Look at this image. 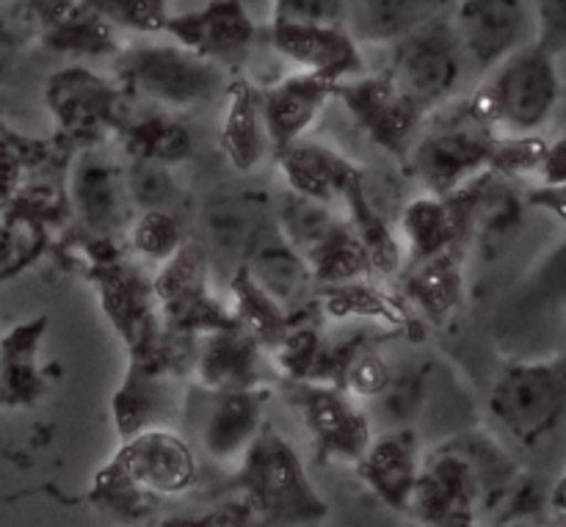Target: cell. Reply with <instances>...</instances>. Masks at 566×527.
I'll return each mask as SVG.
<instances>
[{"label":"cell","instance_id":"obj_27","mask_svg":"<svg viewBox=\"0 0 566 527\" xmlns=\"http://www.w3.org/2000/svg\"><path fill=\"white\" fill-rule=\"evenodd\" d=\"M401 296L426 320L446 324L464 302V271L457 252L415 260L401 274Z\"/></svg>","mask_w":566,"mask_h":527},{"label":"cell","instance_id":"obj_47","mask_svg":"<svg viewBox=\"0 0 566 527\" xmlns=\"http://www.w3.org/2000/svg\"><path fill=\"white\" fill-rule=\"evenodd\" d=\"M547 506H551V512H556L558 517H566V473L556 481V486L551 489Z\"/></svg>","mask_w":566,"mask_h":527},{"label":"cell","instance_id":"obj_34","mask_svg":"<svg viewBox=\"0 0 566 527\" xmlns=\"http://www.w3.org/2000/svg\"><path fill=\"white\" fill-rule=\"evenodd\" d=\"M326 351H329V342L324 340V331H321L318 320L310 318L304 309H298V313H293L285 337L276 342L269 357L276 362L282 379L321 381L326 365Z\"/></svg>","mask_w":566,"mask_h":527},{"label":"cell","instance_id":"obj_43","mask_svg":"<svg viewBox=\"0 0 566 527\" xmlns=\"http://www.w3.org/2000/svg\"><path fill=\"white\" fill-rule=\"evenodd\" d=\"M269 25H348V0H271Z\"/></svg>","mask_w":566,"mask_h":527},{"label":"cell","instance_id":"obj_25","mask_svg":"<svg viewBox=\"0 0 566 527\" xmlns=\"http://www.w3.org/2000/svg\"><path fill=\"white\" fill-rule=\"evenodd\" d=\"M243 265L291 313H298L307 304L313 285H318L313 268H310V260L282 235L276 219L263 226Z\"/></svg>","mask_w":566,"mask_h":527},{"label":"cell","instance_id":"obj_10","mask_svg":"<svg viewBox=\"0 0 566 527\" xmlns=\"http://www.w3.org/2000/svg\"><path fill=\"white\" fill-rule=\"evenodd\" d=\"M164 329L171 335L202 340L205 335L224 326L238 324L235 315L227 313L208 287V254L197 243H182L180 252L160 263L155 274Z\"/></svg>","mask_w":566,"mask_h":527},{"label":"cell","instance_id":"obj_13","mask_svg":"<svg viewBox=\"0 0 566 527\" xmlns=\"http://www.w3.org/2000/svg\"><path fill=\"white\" fill-rule=\"evenodd\" d=\"M451 20L468 61L484 75L536 36L531 0H453Z\"/></svg>","mask_w":566,"mask_h":527},{"label":"cell","instance_id":"obj_33","mask_svg":"<svg viewBox=\"0 0 566 527\" xmlns=\"http://www.w3.org/2000/svg\"><path fill=\"white\" fill-rule=\"evenodd\" d=\"M169 114L171 110H158V114L144 116V119H130L122 127L130 158L158 160V164L166 166H177L191 158V133H188V127L180 119Z\"/></svg>","mask_w":566,"mask_h":527},{"label":"cell","instance_id":"obj_45","mask_svg":"<svg viewBox=\"0 0 566 527\" xmlns=\"http://www.w3.org/2000/svg\"><path fill=\"white\" fill-rule=\"evenodd\" d=\"M525 202H528V210H542L566 224V182H558V186L539 182L525 193Z\"/></svg>","mask_w":566,"mask_h":527},{"label":"cell","instance_id":"obj_39","mask_svg":"<svg viewBox=\"0 0 566 527\" xmlns=\"http://www.w3.org/2000/svg\"><path fill=\"white\" fill-rule=\"evenodd\" d=\"M108 25L130 31L136 36L166 33L171 20L169 0H83Z\"/></svg>","mask_w":566,"mask_h":527},{"label":"cell","instance_id":"obj_42","mask_svg":"<svg viewBox=\"0 0 566 527\" xmlns=\"http://www.w3.org/2000/svg\"><path fill=\"white\" fill-rule=\"evenodd\" d=\"M125 175L136 208H169L171 197L177 193L175 180H171V166L158 164V160L133 158L130 169Z\"/></svg>","mask_w":566,"mask_h":527},{"label":"cell","instance_id":"obj_28","mask_svg":"<svg viewBox=\"0 0 566 527\" xmlns=\"http://www.w3.org/2000/svg\"><path fill=\"white\" fill-rule=\"evenodd\" d=\"M453 0H348V28L359 42L396 44L426 22L448 14Z\"/></svg>","mask_w":566,"mask_h":527},{"label":"cell","instance_id":"obj_24","mask_svg":"<svg viewBox=\"0 0 566 527\" xmlns=\"http://www.w3.org/2000/svg\"><path fill=\"white\" fill-rule=\"evenodd\" d=\"M75 208L81 219L99 235H114L119 230H130L133 204L127 175L99 155H83L72 177Z\"/></svg>","mask_w":566,"mask_h":527},{"label":"cell","instance_id":"obj_18","mask_svg":"<svg viewBox=\"0 0 566 527\" xmlns=\"http://www.w3.org/2000/svg\"><path fill=\"white\" fill-rule=\"evenodd\" d=\"M182 403L186 398L177 396L175 370L153 359H130L125 381L114 396V423L119 442L147 429L169 425L171 418L182 414Z\"/></svg>","mask_w":566,"mask_h":527},{"label":"cell","instance_id":"obj_46","mask_svg":"<svg viewBox=\"0 0 566 527\" xmlns=\"http://www.w3.org/2000/svg\"><path fill=\"white\" fill-rule=\"evenodd\" d=\"M536 177H539L542 182H547V186L566 182V133L558 136L556 141L547 144L539 169H536Z\"/></svg>","mask_w":566,"mask_h":527},{"label":"cell","instance_id":"obj_38","mask_svg":"<svg viewBox=\"0 0 566 527\" xmlns=\"http://www.w3.org/2000/svg\"><path fill=\"white\" fill-rule=\"evenodd\" d=\"M523 315H539L566 307V238L542 254L514 298Z\"/></svg>","mask_w":566,"mask_h":527},{"label":"cell","instance_id":"obj_3","mask_svg":"<svg viewBox=\"0 0 566 527\" xmlns=\"http://www.w3.org/2000/svg\"><path fill=\"white\" fill-rule=\"evenodd\" d=\"M486 75V86L473 103L503 136H536L562 103L558 55L536 39L506 55Z\"/></svg>","mask_w":566,"mask_h":527},{"label":"cell","instance_id":"obj_2","mask_svg":"<svg viewBox=\"0 0 566 527\" xmlns=\"http://www.w3.org/2000/svg\"><path fill=\"white\" fill-rule=\"evenodd\" d=\"M224 70L227 66L202 59L171 36L169 42L149 39V42L130 44L116 61L119 86L127 94L171 114L224 99L232 81Z\"/></svg>","mask_w":566,"mask_h":527},{"label":"cell","instance_id":"obj_29","mask_svg":"<svg viewBox=\"0 0 566 527\" xmlns=\"http://www.w3.org/2000/svg\"><path fill=\"white\" fill-rule=\"evenodd\" d=\"M269 221L247 199L216 197L205 204L199 224H202L205 246L219 252L224 260H238L241 265Z\"/></svg>","mask_w":566,"mask_h":527},{"label":"cell","instance_id":"obj_23","mask_svg":"<svg viewBox=\"0 0 566 527\" xmlns=\"http://www.w3.org/2000/svg\"><path fill=\"white\" fill-rule=\"evenodd\" d=\"M276 158H280V171L287 191L326 204L343 202L346 193L363 180V171L354 160L326 144L310 141V138L280 149Z\"/></svg>","mask_w":566,"mask_h":527},{"label":"cell","instance_id":"obj_11","mask_svg":"<svg viewBox=\"0 0 566 527\" xmlns=\"http://www.w3.org/2000/svg\"><path fill=\"white\" fill-rule=\"evenodd\" d=\"M486 512L484 484L473 462L451 442H442L423 459L409 517L423 525L470 527Z\"/></svg>","mask_w":566,"mask_h":527},{"label":"cell","instance_id":"obj_16","mask_svg":"<svg viewBox=\"0 0 566 527\" xmlns=\"http://www.w3.org/2000/svg\"><path fill=\"white\" fill-rule=\"evenodd\" d=\"M265 33L287 64L335 86L368 72L363 42L348 25H269Z\"/></svg>","mask_w":566,"mask_h":527},{"label":"cell","instance_id":"obj_9","mask_svg":"<svg viewBox=\"0 0 566 527\" xmlns=\"http://www.w3.org/2000/svg\"><path fill=\"white\" fill-rule=\"evenodd\" d=\"M335 99L346 105L352 119L368 133L376 147L390 152L392 158L409 160L423 133V119L429 110L398 86L390 70L376 72V75L363 72V75L337 83Z\"/></svg>","mask_w":566,"mask_h":527},{"label":"cell","instance_id":"obj_4","mask_svg":"<svg viewBox=\"0 0 566 527\" xmlns=\"http://www.w3.org/2000/svg\"><path fill=\"white\" fill-rule=\"evenodd\" d=\"M486 412L520 447H539L566 414V357L509 362L492 384Z\"/></svg>","mask_w":566,"mask_h":527},{"label":"cell","instance_id":"obj_20","mask_svg":"<svg viewBox=\"0 0 566 527\" xmlns=\"http://www.w3.org/2000/svg\"><path fill=\"white\" fill-rule=\"evenodd\" d=\"M335 99V83L310 72H293L274 86L260 88L265 133L274 152L307 138L326 105Z\"/></svg>","mask_w":566,"mask_h":527},{"label":"cell","instance_id":"obj_22","mask_svg":"<svg viewBox=\"0 0 566 527\" xmlns=\"http://www.w3.org/2000/svg\"><path fill=\"white\" fill-rule=\"evenodd\" d=\"M125 92V88H119ZM103 77L92 75L86 70L61 72L50 83V99L64 122V127L75 136H99L103 130H119L127 125L122 119V94Z\"/></svg>","mask_w":566,"mask_h":527},{"label":"cell","instance_id":"obj_35","mask_svg":"<svg viewBox=\"0 0 566 527\" xmlns=\"http://www.w3.org/2000/svg\"><path fill=\"white\" fill-rule=\"evenodd\" d=\"M426 396H429L426 370H401V373L390 376V381H387L379 396L365 401L368 403L365 412H368L374 429H412L415 420L420 418Z\"/></svg>","mask_w":566,"mask_h":527},{"label":"cell","instance_id":"obj_40","mask_svg":"<svg viewBox=\"0 0 566 527\" xmlns=\"http://www.w3.org/2000/svg\"><path fill=\"white\" fill-rule=\"evenodd\" d=\"M127 232H130V246L153 263H166L186 243V235H182L180 224L169 213V208L142 210Z\"/></svg>","mask_w":566,"mask_h":527},{"label":"cell","instance_id":"obj_26","mask_svg":"<svg viewBox=\"0 0 566 527\" xmlns=\"http://www.w3.org/2000/svg\"><path fill=\"white\" fill-rule=\"evenodd\" d=\"M219 147L232 169L238 171H252L263 160L265 149L271 147L269 133H265L260 88L249 83L247 77H235L227 86Z\"/></svg>","mask_w":566,"mask_h":527},{"label":"cell","instance_id":"obj_21","mask_svg":"<svg viewBox=\"0 0 566 527\" xmlns=\"http://www.w3.org/2000/svg\"><path fill=\"white\" fill-rule=\"evenodd\" d=\"M269 348L241 324L224 326L202 337L193 357V381L208 390L263 387Z\"/></svg>","mask_w":566,"mask_h":527},{"label":"cell","instance_id":"obj_30","mask_svg":"<svg viewBox=\"0 0 566 527\" xmlns=\"http://www.w3.org/2000/svg\"><path fill=\"white\" fill-rule=\"evenodd\" d=\"M343 204H346L348 221H352L354 232H357L359 243H363L365 254H368L370 271L376 276H385V280L401 276V243H398L396 230L379 213V208L370 202L365 177L346 193Z\"/></svg>","mask_w":566,"mask_h":527},{"label":"cell","instance_id":"obj_36","mask_svg":"<svg viewBox=\"0 0 566 527\" xmlns=\"http://www.w3.org/2000/svg\"><path fill=\"white\" fill-rule=\"evenodd\" d=\"M274 219L276 224H280L282 235H285L304 257H310V254H313L343 221L332 213V204L318 202V199L310 197H298V193L293 191H287L285 197L280 199Z\"/></svg>","mask_w":566,"mask_h":527},{"label":"cell","instance_id":"obj_12","mask_svg":"<svg viewBox=\"0 0 566 527\" xmlns=\"http://www.w3.org/2000/svg\"><path fill=\"white\" fill-rule=\"evenodd\" d=\"M111 467L149 500L186 495L197 484V453L193 445L169 425L147 429L119 442Z\"/></svg>","mask_w":566,"mask_h":527},{"label":"cell","instance_id":"obj_44","mask_svg":"<svg viewBox=\"0 0 566 527\" xmlns=\"http://www.w3.org/2000/svg\"><path fill=\"white\" fill-rule=\"evenodd\" d=\"M534 3L536 42L551 53H566V0H531Z\"/></svg>","mask_w":566,"mask_h":527},{"label":"cell","instance_id":"obj_6","mask_svg":"<svg viewBox=\"0 0 566 527\" xmlns=\"http://www.w3.org/2000/svg\"><path fill=\"white\" fill-rule=\"evenodd\" d=\"M468 64V53L459 42L451 14H442L398 39L392 44V64L387 70L392 72L398 86L431 114L457 94Z\"/></svg>","mask_w":566,"mask_h":527},{"label":"cell","instance_id":"obj_31","mask_svg":"<svg viewBox=\"0 0 566 527\" xmlns=\"http://www.w3.org/2000/svg\"><path fill=\"white\" fill-rule=\"evenodd\" d=\"M318 307L326 318L346 320L365 318L376 320L390 329H403L409 326V309L398 298L387 296L381 287L368 285L365 280L340 282V285H324L318 298Z\"/></svg>","mask_w":566,"mask_h":527},{"label":"cell","instance_id":"obj_5","mask_svg":"<svg viewBox=\"0 0 566 527\" xmlns=\"http://www.w3.org/2000/svg\"><path fill=\"white\" fill-rule=\"evenodd\" d=\"M501 136L503 133L490 125L475 103H470L464 114L420 133L407 164L431 193H453L484 171L495 169Z\"/></svg>","mask_w":566,"mask_h":527},{"label":"cell","instance_id":"obj_32","mask_svg":"<svg viewBox=\"0 0 566 527\" xmlns=\"http://www.w3.org/2000/svg\"><path fill=\"white\" fill-rule=\"evenodd\" d=\"M230 291L232 298H235L232 315H235L238 324H241L243 329L252 331V335L269 348V354L274 351V346L285 337L287 326H291L293 320L291 309H287L285 304L276 302V298L254 280L252 271L243 263L238 265L235 274H232Z\"/></svg>","mask_w":566,"mask_h":527},{"label":"cell","instance_id":"obj_15","mask_svg":"<svg viewBox=\"0 0 566 527\" xmlns=\"http://www.w3.org/2000/svg\"><path fill=\"white\" fill-rule=\"evenodd\" d=\"M258 22L243 0H208L197 9L177 11L166 25V36L221 66L238 64L258 42Z\"/></svg>","mask_w":566,"mask_h":527},{"label":"cell","instance_id":"obj_17","mask_svg":"<svg viewBox=\"0 0 566 527\" xmlns=\"http://www.w3.org/2000/svg\"><path fill=\"white\" fill-rule=\"evenodd\" d=\"M479 180L481 175L453 193L429 191L401 210V230L407 235L412 263L457 252L464 241H470V215H473Z\"/></svg>","mask_w":566,"mask_h":527},{"label":"cell","instance_id":"obj_19","mask_svg":"<svg viewBox=\"0 0 566 527\" xmlns=\"http://www.w3.org/2000/svg\"><path fill=\"white\" fill-rule=\"evenodd\" d=\"M420 467H423V456H420V436L415 429L381 431L379 436H374L365 456L354 464L363 484L390 512L407 514V517Z\"/></svg>","mask_w":566,"mask_h":527},{"label":"cell","instance_id":"obj_7","mask_svg":"<svg viewBox=\"0 0 566 527\" xmlns=\"http://www.w3.org/2000/svg\"><path fill=\"white\" fill-rule=\"evenodd\" d=\"M269 390L238 387V390H208L199 387L186 396L182 418L188 420L193 445L216 464H238L254 436L265 425Z\"/></svg>","mask_w":566,"mask_h":527},{"label":"cell","instance_id":"obj_1","mask_svg":"<svg viewBox=\"0 0 566 527\" xmlns=\"http://www.w3.org/2000/svg\"><path fill=\"white\" fill-rule=\"evenodd\" d=\"M235 486L258 523L318 525L329 517V503L310 481L298 451L271 423L260 429L235 464Z\"/></svg>","mask_w":566,"mask_h":527},{"label":"cell","instance_id":"obj_8","mask_svg":"<svg viewBox=\"0 0 566 527\" xmlns=\"http://www.w3.org/2000/svg\"><path fill=\"white\" fill-rule=\"evenodd\" d=\"M285 396L324 462L357 464L374 442V423L348 390L332 381L285 379Z\"/></svg>","mask_w":566,"mask_h":527},{"label":"cell","instance_id":"obj_41","mask_svg":"<svg viewBox=\"0 0 566 527\" xmlns=\"http://www.w3.org/2000/svg\"><path fill=\"white\" fill-rule=\"evenodd\" d=\"M392 370L387 368L385 359L368 346H346L343 354L340 376H337V384L343 390L352 392L357 401H370L374 396H379L385 390V384L390 381Z\"/></svg>","mask_w":566,"mask_h":527},{"label":"cell","instance_id":"obj_14","mask_svg":"<svg viewBox=\"0 0 566 527\" xmlns=\"http://www.w3.org/2000/svg\"><path fill=\"white\" fill-rule=\"evenodd\" d=\"M99 287L105 315L125 340L130 357L158 359L166 329L155 293V276L138 271V265H105Z\"/></svg>","mask_w":566,"mask_h":527},{"label":"cell","instance_id":"obj_37","mask_svg":"<svg viewBox=\"0 0 566 527\" xmlns=\"http://www.w3.org/2000/svg\"><path fill=\"white\" fill-rule=\"evenodd\" d=\"M310 268H313L315 282L324 285H340V282L365 280L370 276V260L365 254L363 243H359L357 232H354L352 221L343 219L337 230L310 254Z\"/></svg>","mask_w":566,"mask_h":527}]
</instances>
